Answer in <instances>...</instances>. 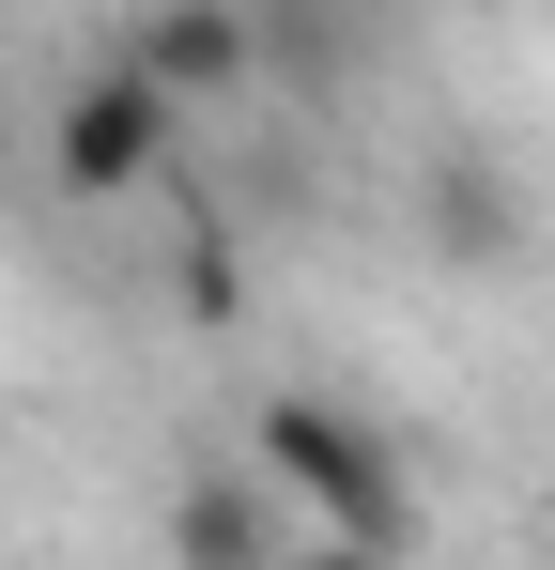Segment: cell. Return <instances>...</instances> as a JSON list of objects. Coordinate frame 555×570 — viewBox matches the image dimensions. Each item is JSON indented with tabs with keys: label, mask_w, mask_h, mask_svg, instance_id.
Wrapping results in <instances>:
<instances>
[{
	"label": "cell",
	"mask_w": 555,
	"mask_h": 570,
	"mask_svg": "<svg viewBox=\"0 0 555 570\" xmlns=\"http://www.w3.org/2000/svg\"><path fill=\"white\" fill-rule=\"evenodd\" d=\"M278 570H401V556H370V540H293Z\"/></svg>",
	"instance_id": "obj_6"
},
{
	"label": "cell",
	"mask_w": 555,
	"mask_h": 570,
	"mask_svg": "<svg viewBox=\"0 0 555 570\" xmlns=\"http://www.w3.org/2000/svg\"><path fill=\"white\" fill-rule=\"evenodd\" d=\"M171 139H185V94L124 47V62H93L78 94H47V186L62 200H139L171 170Z\"/></svg>",
	"instance_id": "obj_2"
},
{
	"label": "cell",
	"mask_w": 555,
	"mask_h": 570,
	"mask_svg": "<svg viewBox=\"0 0 555 570\" xmlns=\"http://www.w3.org/2000/svg\"><path fill=\"white\" fill-rule=\"evenodd\" d=\"M247 463H263L293 509H324V540H370V556L417 540V478H401V448H386L370 416H340V401H309V385H278L263 416H247Z\"/></svg>",
	"instance_id": "obj_1"
},
{
	"label": "cell",
	"mask_w": 555,
	"mask_h": 570,
	"mask_svg": "<svg viewBox=\"0 0 555 570\" xmlns=\"http://www.w3.org/2000/svg\"><path fill=\"white\" fill-rule=\"evenodd\" d=\"M293 540L263 524V478H232V463H201L171 478V570H278Z\"/></svg>",
	"instance_id": "obj_4"
},
{
	"label": "cell",
	"mask_w": 555,
	"mask_h": 570,
	"mask_svg": "<svg viewBox=\"0 0 555 570\" xmlns=\"http://www.w3.org/2000/svg\"><path fill=\"white\" fill-rule=\"evenodd\" d=\"M417 200H432V247H448V263H509V247H525V216H509V170H478V155H448Z\"/></svg>",
	"instance_id": "obj_5"
},
{
	"label": "cell",
	"mask_w": 555,
	"mask_h": 570,
	"mask_svg": "<svg viewBox=\"0 0 555 570\" xmlns=\"http://www.w3.org/2000/svg\"><path fill=\"white\" fill-rule=\"evenodd\" d=\"M139 62H155L185 108H216V94L263 78V16H247V0H155V16H139Z\"/></svg>",
	"instance_id": "obj_3"
}]
</instances>
